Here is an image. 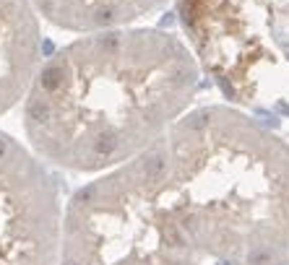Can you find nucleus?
I'll list each match as a JSON object with an SVG mask.
<instances>
[{
	"mask_svg": "<svg viewBox=\"0 0 289 265\" xmlns=\"http://www.w3.org/2000/svg\"><path fill=\"white\" fill-rule=\"evenodd\" d=\"M201 75L175 31H91L39 62L21 99L26 143L50 166L102 174L170 130L195 104Z\"/></svg>",
	"mask_w": 289,
	"mask_h": 265,
	"instance_id": "nucleus-2",
	"label": "nucleus"
},
{
	"mask_svg": "<svg viewBox=\"0 0 289 265\" xmlns=\"http://www.w3.org/2000/svg\"><path fill=\"white\" fill-rule=\"evenodd\" d=\"M177 13L227 102L289 117V0H177Z\"/></svg>",
	"mask_w": 289,
	"mask_h": 265,
	"instance_id": "nucleus-3",
	"label": "nucleus"
},
{
	"mask_svg": "<svg viewBox=\"0 0 289 265\" xmlns=\"http://www.w3.org/2000/svg\"><path fill=\"white\" fill-rule=\"evenodd\" d=\"M63 198L39 156L0 130V265H60Z\"/></svg>",
	"mask_w": 289,
	"mask_h": 265,
	"instance_id": "nucleus-4",
	"label": "nucleus"
},
{
	"mask_svg": "<svg viewBox=\"0 0 289 265\" xmlns=\"http://www.w3.org/2000/svg\"><path fill=\"white\" fill-rule=\"evenodd\" d=\"M60 265H289V140L230 102L190 107L68 198Z\"/></svg>",
	"mask_w": 289,
	"mask_h": 265,
	"instance_id": "nucleus-1",
	"label": "nucleus"
},
{
	"mask_svg": "<svg viewBox=\"0 0 289 265\" xmlns=\"http://www.w3.org/2000/svg\"><path fill=\"white\" fill-rule=\"evenodd\" d=\"M172 0H32L42 21L73 34L138 26Z\"/></svg>",
	"mask_w": 289,
	"mask_h": 265,
	"instance_id": "nucleus-6",
	"label": "nucleus"
},
{
	"mask_svg": "<svg viewBox=\"0 0 289 265\" xmlns=\"http://www.w3.org/2000/svg\"><path fill=\"white\" fill-rule=\"evenodd\" d=\"M42 62V26L32 0H0V117L21 104Z\"/></svg>",
	"mask_w": 289,
	"mask_h": 265,
	"instance_id": "nucleus-5",
	"label": "nucleus"
}]
</instances>
